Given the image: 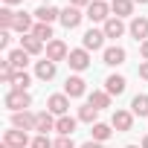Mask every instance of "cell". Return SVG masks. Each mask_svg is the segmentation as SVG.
I'll use <instances>...</instances> for the list:
<instances>
[{
  "mask_svg": "<svg viewBox=\"0 0 148 148\" xmlns=\"http://www.w3.org/2000/svg\"><path fill=\"white\" fill-rule=\"evenodd\" d=\"M139 148H148V134L142 136V142H139Z\"/></svg>",
  "mask_w": 148,
  "mask_h": 148,
  "instance_id": "cell-40",
  "label": "cell"
},
{
  "mask_svg": "<svg viewBox=\"0 0 148 148\" xmlns=\"http://www.w3.org/2000/svg\"><path fill=\"white\" fill-rule=\"evenodd\" d=\"M82 21H84L82 9H76V6H67V9H61V26H64V29H76Z\"/></svg>",
  "mask_w": 148,
  "mask_h": 148,
  "instance_id": "cell-15",
  "label": "cell"
},
{
  "mask_svg": "<svg viewBox=\"0 0 148 148\" xmlns=\"http://www.w3.org/2000/svg\"><path fill=\"white\" fill-rule=\"evenodd\" d=\"M47 110H49L52 116H67V113H70V96H67V93H52V96L47 99Z\"/></svg>",
  "mask_w": 148,
  "mask_h": 148,
  "instance_id": "cell-3",
  "label": "cell"
},
{
  "mask_svg": "<svg viewBox=\"0 0 148 148\" xmlns=\"http://www.w3.org/2000/svg\"><path fill=\"white\" fill-rule=\"evenodd\" d=\"M79 148H105V142H96V139H90V142H82Z\"/></svg>",
  "mask_w": 148,
  "mask_h": 148,
  "instance_id": "cell-36",
  "label": "cell"
},
{
  "mask_svg": "<svg viewBox=\"0 0 148 148\" xmlns=\"http://www.w3.org/2000/svg\"><path fill=\"white\" fill-rule=\"evenodd\" d=\"M64 93H67L70 99H82V96L87 93V82H84L82 76H70V79L64 82Z\"/></svg>",
  "mask_w": 148,
  "mask_h": 148,
  "instance_id": "cell-10",
  "label": "cell"
},
{
  "mask_svg": "<svg viewBox=\"0 0 148 148\" xmlns=\"http://www.w3.org/2000/svg\"><path fill=\"white\" fill-rule=\"evenodd\" d=\"M125 148H139V145H125Z\"/></svg>",
  "mask_w": 148,
  "mask_h": 148,
  "instance_id": "cell-43",
  "label": "cell"
},
{
  "mask_svg": "<svg viewBox=\"0 0 148 148\" xmlns=\"http://www.w3.org/2000/svg\"><path fill=\"white\" fill-rule=\"evenodd\" d=\"M3 105H6L12 113H18V110H29V108H32V96H29L26 90H9V93L3 96Z\"/></svg>",
  "mask_w": 148,
  "mask_h": 148,
  "instance_id": "cell-1",
  "label": "cell"
},
{
  "mask_svg": "<svg viewBox=\"0 0 148 148\" xmlns=\"http://www.w3.org/2000/svg\"><path fill=\"white\" fill-rule=\"evenodd\" d=\"M84 18H90L93 23H105V21H110V18H113L110 3H108V0H93V3L87 6V12H84Z\"/></svg>",
  "mask_w": 148,
  "mask_h": 148,
  "instance_id": "cell-2",
  "label": "cell"
},
{
  "mask_svg": "<svg viewBox=\"0 0 148 148\" xmlns=\"http://www.w3.org/2000/svg\"><path fill=\"white\" fill-rule=\"evenodd\" d=\"M55 119H58V116H52L49 110H41V113H38V125H35V131H38V134H49V131H55Z\"/></svg>",
  "mask_w": 148,
  "mask_h": 148,
  "instance_id": "cell-24",
  "label": "cell"
},
{
  "mask_svg": "<svg viewBox=\"0 0 148 148\" xmlns=\"http://www.w3.org/2000/svg\"><path fill=\"white\" fill-rule=\"evenodd\" d=\"M15 15H18V12H12V6H3V9H0V29H12Z\"/></svg>",
  "mask_w": 148,
  "mask_h": 148,
  "instance_id": "cell-30",
  "label": "cell"
},
{
  "mask_svg": "<svg viewBox=\"0 0 148 148\" xmlns=\"http://www.w3.org/2000/svg\"><path fill=\"white\" fill-rule=\"evenodd\" d=\"M0 148H9V145H6V142H0Z\"/></svg>",
  "mask_w": 148,
  "mask_h": 148,
  "instance_id": "cell-42",
  "label": "cell"
},
{
  "mask_svg": "<svg viewBox=\"0 0 148 148\" xmlns=\"http://www.w3.org/2000/svg\"><path fill=\"white\" fill-rule=\"evenodd\" d=\"M90 131H93V139H96V142H108V139L113 136V125H105V122H96Z\"/></svg>",
  "mask_w": 148,
  "mask_h": 148,
  "instance_id": "cell-26",
  "label": "cell"
},
{
  "mask_svg": "<svg viewBox=\"0 0 148 148\" xmlns=\"http://www.w3.org/2000/svg\"><path fill=\"white\" fill-rule=\"evenodd\" d=\"M44 58H49V61L58 64V61H67V58H70V49H67V44H64L61 38H52V41L47 44V55H44Z\"/></svg>",
  "mask_w": 148,
  "mask_h": 148,
  "instance_id": "cell-6",
  "label": "cell"
},
{
  "mask_svg": "<svg viewBox=\"0 0 148 148\" xmlns=\"http://www.w3.org/2000/svg\"><path fill=\"white\" fill-rule=\"evenodd\" d=\"M32 35H35L38 41H44V44H49V41H52V23H35V29H32Z\"/></svg>",
  "mask_w": 148,
  "mask_h": 148,
  "instance_id": "cell-29",
  "label": "cell"
},
{
  "mask_svg": "<svg viewBox=\"0 0 148 148\" xmlns=\"http://www.w3.org/2000/svg\"><path fill=\"white\" fill-rule=\"evenodd\" d=\"M55 73H58V64H55V61H49V58L35 61V79H41V82H52Z\"/></svg>",
  "mask_w": 148,
  "mask_h": 148,
  "instance_id": "cell-11",
  "label": "cell"
},
{
  "mask_svg": "<svg viewBox=\"0 0 148 148\" xmlns=\"http://www.w3.org/2000/svg\"><path fill=\"white\" fill-rule=\"evenodd\" d=\"M125 87H128V82H125V76H119V73L108 76V82H105V90H108L110 96H122V93H125Z\"/></svg>",
  "mask_w": 148,
  "mask_h": 148,
  "instance_id": "cell-18",
  "label": "cell"
},
{
  "mask_svg": "<svg viewBox=\"0 0 148 148\" xmlns=\"http://www.w3.org/2000/svg\"><path fill=\"white\" fill-rule=\"evenodd\" d=\"M110 125H113L119 134H128V131L134 128V113H131V110H122V108H116V110H113V119H110Z\"/></svg>",
  "mask_w": 148,
  "mask_h": 148,
  "instance_id": "cell-9",
  "label": "cell"
},
{
  "mask_svg": "<svg viewBox=\"0 0 148 148\" xmlns=\"http://www.w3.org/2000/svg\"><path fill=\"white\" fill-rule=\"evenodd\" d=\"M6 61H9V64H12L15 70H26V64H29V52L18 47V49H12V52L6 55Z\"/></svg>",
  "mask_w": 148,
  "mask_h": 148,
  "instance_id": "cell-22",
  "label": "cell"
},
{
  "mask_svg": "<svg viewBox=\"0 0 148 148\" xmlns=\"http://www.w3.org/2000/svg\"><path fill=\"white\" fill-rule=\"evenodd\" d=\"M139 55H142V61H148V41L139 44Z\"/></svg>",
  "mask_w": 148,
  "mask_h": 148,
  "instance_id": "cell-38",
  "label": "cell"
},
{
  "mask_svg": "<svg viewBox=\"0 0 148 148\" xmlns=\"http://www.w3.org/2000/svg\"><path fill=\"white\" fill-rule=\"evenodd\" d=\"M113 18H134V0H110Z\"/></svg>",
  "mask_w": 148,
  "mask_h": 148,
  "instance_id": "cell-19",
  "label": "cell"
},
{
  "mask_svg": "<svg viewBox=\"0 0 148 148\" xmlns=\"http://www.w3.org/2000/svg\"><path fill=\"white\" fill-rule=\"evenodd\" d=\"M125 58H128V52L122 47H105L102 49V64H108V67H119V64H125Z\"/></svg>",
  "mask_w": 148,
  "mask_h": 148,
  "instance_id": "cell-12",
  "label": "cell"
},
{
  "mask_svg": "<svg viewBox=\"0 0 148 148\" xmlns=\"http://www.w3.org/2000/svg\"><path fill=\"white\" fill-rule=\"evenodd\" d=\"M134 3H139V6H145V3H148V0H134Z\"/></svg>",
  "mask_w": 148,
  "mask_h": 148,
  "instance_id": "cell-41",
  "label": "cell"
},
{
  "mask_svg": "<svg viewBox=\"0 0 148 148\" xmlns=\"http://www.w3.org/2000/svg\"><path fill=\"white\" fill-rule=\"evenodd\" d=\"M102 32H105L108 38H122V35H125V23H122V18H110V21H105V23H102Z\"/></svg>",
  "mask_w": 148,
  "mask_h": 148,
  "instance_id": "cell-20",
  "label": "cell"
},
{
  "mask_svg": "<svg viewBox=\"0 0 148 148\" xmlns=\"http://www.w3.org/2000/svg\"><path fill=\"white\" fill-rule=\"evenodd\" d=\"M87 105H93L96 110H105V108H110V93L108 90H93L87 96Z\"/></svg>",
  "mask_w": 148,
  "mask_h": 148,
  "instance_id": "cell-23",
  "label": "cell"
},
{
  "mask_svg": "<svg viewBox=\"0 0 148 148\" xmlns=\"http://www.w3.org/2000/svg\"><path fill=\"white\" fill-rule=\"evenodd\" d=\"M105 38H108V35H105L102 29H87L84 38H82V47H84L87 52H96V49L105 47Z\"/></svg>",
  "mask_w": 148,
  "mask_h": 148,
  "instance_id": "cell-8",
  "label": "cell"
},
{
  "mask_svg": "<svg viewBox=\"0 0 148 148\" xmlns=\"http://www.w3.org/2000/svg\"><path fill=\"white\" fill-rule=\"evenodd\" d=\"M21 49H26L29 55H41L44 52V41H38L35 35H21Z\"/></svg>",
  "mask_w": 148,
  "mask_h": 148,
  "instance_id": "cell-21",
  "label": "cell"
},
{
  "mask_svg": "<svg viewBox=\"0 0 148 148\" xmlns=\"http://www.w3.org/2000/svg\"><path fill=\"white\" fill-rule=\"evenodd\" d=\"M139 79H145V82H148V61H142V64H139Z\"/></svg>",
  "mask_w": 148,
  "mask_h": 148,
  "instance_id": "cell-37",
  "label": "cell"
},
{
  "mask_svg": "<svg viewBox=\"0 0 148 148\" xmlns=\"http://www.w3.org/2000/svg\"><path fill=\"white\" fill-rule=\"evenodd\" d=\"M3 142H6L9 148H29V145H32L29 134H26V131H18V128H9V131L3 134Z\"/></svg>",
  "mask_w": 148,
  "mask_h": 148,
  "instance_id": "cell-7",
  "label": "cell"
},
{
  "mask_svg": "<svg viewBox=\"0 0 148 148\" xmlns=\"http://www.w3.org/2000/svg\"><path fill=\"white\" fill-rule=\"evenodd\" d=\"M131 113H134V116H148V96H145V93H136V96H134Z\"/></svg>",
  "mask_w": 148,
  "mask_h": 148,
  "instance_id": "cell-27",
  "label": "cell"
},
{
  "mask_svg": "<svg viewBox=\"0 0 148 148\" xmlns=\"http://www.w3.org/2000/svg\"><path fill=\"white\" fill-rule=\"evenodd\" d=\"M29 84H32V76H29L26 70H18L15 79H12V90H26Z\"/></svg>",
  "mask_w": 148,
  "mask_h": 148,
  "instance_id": "cell-28",
  "label": "cell"
},
{
  "mask_svg": "<svg viewBox=\"0 0 148 148\" xmlns=\"http://www.w3.org/2000/svg\"><path fill=\"white\" fill-rule=\"evenodd\" d=\"M67 64H70V70L84 73V70L90 67V52H87L84 47H79V49H70V58H67Z\"/></svg>",
  "mask_w": 148,
  "mask_h": 148,
  "instance_id": "cell-5",
  "label": "cell"
},
{
  "mask_svg": "<svg viewBox=\"0 0 148 148\" xmlns=\"http://www.w3.org/2000/svg\"><path fill=\"white\" fill-rule=\"evenodd\" d=\"M52 148H76V142H73V136H58L52 142Z\"/></svg>",
  "mask_w": 148,
  "mask_h": 148,
  "instance_id": "cell-33",
  "label": "cell"
},
{
  "mask_svg": "<svg viewBox=\"0 0 148 148\" xmlns=\"http://www.w3.org/2000/svg\"><path fill=\"white\" fill-rule=\"evenodd\" d=\"M76 119H79V122H87V125H96V122H99V110H96L93 105H82Z\"/></svg>",
  "mask_w": 148,
  "mask_h": 148,
  "instance_id": "cell-25",
  "label": "cell"
},
{
  "mask_svg": "<svg viewBox=\"0 0 148 148\" xmlns=\"http://www.w3.org/2000/svg\"><path fill=\"white\" fill-rule=\"evenodd\" d=\"M18 3H23V0H3V6H18Z\"/></svg>",
  "mask_w": 148,
  "mask_h": 148,
  "instance_id": "cell-39",
  "label": "cell"
},
{
  "mask_svg": "<svg viewBox=\"0 0 148 148\" xmlns=\"http://www.w3.org/2000/svg\"><path fill=\"white\" fill-rule=\"evenodd\" d=\"M15 67L9 64V61H0V82H3V84H12V79H15Z\"/></svg>",
  "mask_w": 148,
  "mask_h": 148,
  "instance_id": "cell-31",
  "label": "cell"
},
{
  "mask_svg": "<svg viewBox=\"0 0 148 148\" xmlns=\"http://www.w3.org/2000/svg\"><path fill=\"white\" fill-rule=\"evenodd\" d=\"M32 29H35V23H32V15H26V12H18V15H15V23H12V32L32 35Z\"/></svg>",
  "mask_w": 148,
  "mask_h": 148,
  "instance_id": "cell-16",
  "label": "cell"
},
{
  "mask_svg": "<svg viewBox=\"0 0 148 148\" xmlns=\"http://www.w3.org/2000/svg\"><path fill=\"white\" fill-rule=\"evenodd\" d=\"M9 41H12V29H0V49H9Z\"/></svg>",
  "mask_w": 148,
  "mask_h": 148,
  "instance_id": "cell-34",
  "label": "cell"
},
{
  "mask_svg": "<svg viewBox=\"0 0 148 148\" xmlns=\"http://www.w3.org/2000/svg\"><path fill=\"white\" fill-rule=\"evenodd\" d=\"M128 32L142 44V41H148V18H142V15H134L131 18V23H128Z\"/></svg>",
  "mask_w": 148,
  "mask_h": 148,
  "instance_id": "cell-13",
  "label": "cell"
},
{
  "mask_svg": "<svg viewBox=\"0 0 148 148\" xmlns=\"http://www.w3.org/2000/svg\"><path fill=\"white\" fill-rule=\"evenodd\" d=\"M35 125H38V113H32V110L12 113V128H18V131H35Z\"/></svg>",
  "mask_w": 148,
  "mask_h": 148,
  "instance_id": "cell-4",
  "label": "cell"
},
{
  "mask_svg": "<svg viewBox=\"0 0 148 148\" xmlns=\"http://www.w3.org/2000/svg\"><path fill=\"white\" fill-rule=\"evenodd\" d=\"M76 125H79V119H76V116H70V113L55 119V131H58V136H73Z\"/></svg>",
  "mask_w": 148,
  "mask_h": 148,
  "instance_id": "cell-17",
  "label": "cell"
},
{
  "mask_svg": "<svg viewBox=\"0 0 148 148\" xmlns=\"http://www.w3.org/2000/svg\"><path fill=\"white\" fill-rule=\"evenodd\" d=\"M67 3H70V6H76V9H87L93 0H67Z\"/></svg>",
  "mask_w": 148,
  "mask_h": 148,
  "instance_id": "cell-35",
  "label": "cell"
},
{
  "mask_svg": "<svg viewBox=\"0 0 148 148\" xmlns=\"http://www.w3.org/2000/svg\"><path fill=\"white\" fill-rule=\"evenodd\" d=\"M29 148H52V139L47 136V134H35L32 136V145Z\"/></svg>",
  "mask_w": 148,
  "mask_h": 148,
  "instance_id": "cell-32",
  "label": "cell"
},
{
  "mask_svg": "<svg viewBox=\"0 0 148 148\" xmlns=\"http://www.w3.org/2000/svg\"><path fill=\"white\" fill-rule=\"evenodd\" d=\"M35 18H38V23H55V21H61V9L52 3H44L35 9Z\"/></svg>",
  "mask_w": 148,
  "mask_h": 148,
  "instance_id": "cell-14",
  "label": "cell"
}]
</instances>
